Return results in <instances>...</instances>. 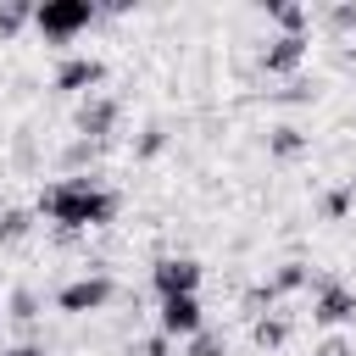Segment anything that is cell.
I'll use <instances>...</instances> for the list:
<instances>
[{
    "instance_id": "cell-1",
    "label": "cell",
    "mask_w": 356,
    "mask_h": 356,
    "mask_svg": "<svg viewBox=\"0 0 356 356\" xmlns=\"http://www.w3.org/2000/svg\"><path fill=\"white\" fill-rule=\"evenodd\" d=\"M33 211H39L44 222H56V228L83 234V228H106V222H117L122 195L106 189L100 178H83V172H78V178H56V184H44L39 200H33Z\"/></svg>"
},
{
    "instance_id": "cell-2",
    "label": "cell",
    "mask_w": 356,
    "mask_h": 356,
    "mask_svg": "<svg viewBox=\"0 0 356 356\" xmlns=\"http://www.w3.org/2000/svg\"><path fill=\"white\" fill-rule=\"evenodd\" d=\"M95 17H100V6H95V0H44V6H33V28H39L50 44L78 39Z\"/></svg>"
},
{
    "instance_id": "cell-3",
    "label": "cell",
    "mask_w": 356,
    "mask_h": 356,
    "mask_svg": "<svg viewBox=\"0 0 356 356\" xmlns=\"http://www.w3.org/2000/svg\"><path fill=\"white\" fill-rule=\"evenodd\" d=\"M111 300H117V278H111L106 267H95V273H83V278H72V284H61V289H56V306H61L67 317L106 312Z\"/></svg>"
},
{
    "instance_id": "cell-4",
    "label": "cell",
    "mask_w": 356,
    "mask_h": 356,
    "mask_svg": "<svg viewBox=\"0 0 356 356\" xmlns=\"http://www.w3.org/2000/svg\"><path fill=\"white\" fill-rule=\"evenodd\" d=\"M117 117H122V100H117V95H83L78 111H72V128H78V139H89V145H106V139L117 134Z\"/></svg>"
},
{
    "instance_id": "cell-5",
    "label": "cell",
    "mask_w": 356,
    "mask_h": 356,
    "mask_svg": "<svg viewBox=\"0 0 356 356\" xmlns=\"http://www.w3.org/2000/svg\"><path fill=\"white\" fill-rule=\"evenodd\" d=\"M200 278H206V267H200L195 256H161V261L150 267V284H156L161 300H172V295H195Z\"/></svg>"
},
{
    "instance_id": "cell-6",
    "label": "cell",
    "mask_w": 356,
    "mask_h": 356,
    "mask_svg": "<svg viewBox=\"0 0 356 356\" xmlns=\"http://www.w3.org/2000/svg\"><path fill=\"white\" fill-rule=\"evenodd\" d=\"M312 323H323V328L356 323V289H350V284H339V278H317V295H312Z\"/></svg>"
},
{
    "instance_id": "cell-7",
    "label": "cell",
    "mask_w": 356,
    "mask_h": 356,
    "mask_svg": "<svg viewBox=\"0 0 356 356\" xmlns=\"http://www.w3.org/2000/svg\"><path fill=\"white\" fill-rule=\"evenodd\" d=\"M100 83H106V61L100 56H67L56 67V89L61 95H100Z\"/></svg>"
},
{
    "instance_id": "cell-8",
    "label": "cell",
    "mask_w": 356,
    "mask_h": 356,
    "mask_svg": "<svg viewBox=\"0 0 356 356\" xmlns=\"http://www.w3.org/2000/svg\"><path fill=\"white\" fill-rule=\"evenodd\" d=\"M161 334L167 339H195L200 328H206V317H200V300L195 295H172V300H161Z\"/></svg>"
},
{
    "instance_id": "cell-9",
    "label": "cell",
    "mask_w": 356,
    "mask_h": 356,
    "mask_svg": "<svg viewBox=\"0 0 356 356\" xmlns=\"http://www.w3.org/2000/svg\"><path fill=\"white\" fill-rule=\"evenodd\" d=\"M300 61H306V33H278L261 44V72H273V78L300 72Z\"/></svg>"
},
{
    "instance_id": "cell-10",
    "label": "cell",
    "mask_w": 356,
    "mask_h": 356,
    "mask_svg": "<svg viewBox=\"0 0 356 356\" xmlns=\"http://www.w3.org/2000/svg\"><path fill=\"white\" fill-rule=\"evenodd\" d=\"M289 334H295V323H289V317H278V312H267V317H256V323H250L256 350H284V345H289Z\"/></svg>"
},
{
    "instance_id": "cell-11",
    "label": "cell",
    "mask_w": 356,
    "mask_h": 356,
    "mask_svg": "<svg viewBox=\"0 0 356 356\" xmlns=\"http://www.w3.org/2000/svg\"><path fill=\"white\" fill-rule=\"evenodd\" d=\"M306 284H312V267H306V261H278V267L267 273L273 300H284V295H295V289H306Z\"/></svg>"
},
{
    "instance_id": "cell-12",
    "label": "cell",
    "mask_w": 356,
    "mask_h": 356,
    "mask_svg": "<svg viewBox=\"0 0 356 356\" xmlns=\"http://www.w3.org/2000/svg\"><path fill=\"white\" fill-rule=\"evenodd\" d=\"M33 222H39V211H28V206H6V211H0V245H22V239L33 234Z\"/></svg>"
},
{
    "instance_id": "cell-13",
    "label": "cell",
    "mask_w": 356,
    "mask_h": 356,
    "mask_svg": "<svg viewBox=\"0 0 356 356\" xmlns=\"http://www.w3.org/2000/svg\"><path fill=\"white\" fill-rule=\"evenodd\" d=\"M261 11H267L284 33H306V22H312V11H306V6H295V0H261Z\"/></svg>"
},
{
    "instance_id": "cell-14",
    "label": "cell",
    "mask_w": 356,
    "mask_h": 356,
    "mask_svg": "<svg viewBox=\"0 0 356 356\" xmlns=\"http://www.w3.org/2000/svg\"><path fill=\"white\" fill-rule=\"evenodd\" d=\"M39 312H44V306H39V295H33L28 284H17V289H11V300H6V317H11V323H22V328H33V323H39Z\"/></svg>"
},
{
    "instance_id": "cell-15",
    "label": "cell",
    "mask_w": 356,
    "mask_h": 356,
    "mask_svg": "<svg viewBox=\"0 0 356 356\" xmlns=\"http://www.w3.org/2000/svg\"><path fill=\"white\" fill-rule=\"evenodd\" d=\"M267 150H273L278 161H295V156L306 150V134H300L295 122H284V128H273V134H267Z\"/></svg>"
},
{
    "instance_id": "cell-16",
    "label": "cell",
    "mask_w": 356,
    "mask_h": 356,
    "mask_svg": "<svg viewBox=\"0 0 356 356\" xmlns=\"http://www.w3.org/2000/svg\"><path fill=\"white\" fill-rule=\"evenodd\" d=\"M28 22H33V6H28V0H6V6H0V39H17Z\"/></svg>"
},
{
    "instance_id": "cell-17",
    "label": "cell",
    "mask_w": 356,
    "mask_h": 356,
    "mask_svg": "<svg viewBox=\"0 0 356 356\" xmlns=\"http://www.w3.org/2000/svg\"><path fill=\"white\" fill-rule=\"evenodd\" d=\"M161 150H167V128H161V122H150V128L134 139V156H139V161H156Z\"/></svg>"
},
{
    "instance_id": "cell-18",
    "label": "cell",
    "mask_w": 356,
    "mask_h": 356,
    "mask_svg": "<svg viewBox=\"0 0 356 356\" xmlns=\"http://www.w3.org/2000/svg\"><path fill=\"white\" fill-rule=\"evenodd\" d=\"M350 200H356V184H339V189H328V195H323V217H328V222H339V217L350 211Z\"/></svg>"
},
{
    "instance_id": "cell-19",
    "label": "cell",
    "mask_w": 356,
    "mask_h": 356,
    "mask_svg": "<svg viewBox=\"0 0 356 356\" xmlns=\"http://www.w3.org/2000/svg\"><path fill=\"white\" fill-rule=\"evenodd\" d=\"M323 28L328 33H356V6H328L323 11Z\"/></svg>"
},
{
    "instance_id": "cell-20",
    "label": "cell",
    "mask_w": 356,
    "mask_h": 356,
    "mask_svg": "<svg viewBox=\"0 0 356 356\" xmlns=\"http://www.w3.org/2000/svg\"><path fill=\"white\" fill-rule=\"evenodd\" d=\"M184 356H222V334H211V328H200L195 339H184Z\"/></svg>"
},
{
    "instance_id": "cell-21",
    "label": "cell",
    "mask_w": 356,
    "mask_h": 356,
    "mask_svg": "<svg viewBox=\"0 0 356 356\" xmlns=\"http://www.w3.org/2000/svg\"><path fill=\"white\" fill-rule=\"evenodd\" d=\"M95 150H100V145H89V139H72V145H67V156H61V161H67V172L78 178V167H83V161H89Z\"/></svg>"
},
{
    "instance_id": "cell-22",
    "label": "cell",
    "mask_w": 356,
    "mask_h": 356,
    "mask_svg": "<svg viewBox=\"0 0 356 356\" xmlns=\"http://www.w3.org/2000/svg\"><path fill=\"white\" fill-rule=\"evenodd\" d=\"M128 356H178V350H172V339H167V334H150V339H139Z\"/></svg>"
},
{
    "instance_id": "cell-23",
    "label": "cell",
    "mask_w": 356,
    "mask_h": 356,
    "mask_svg": "<svg viewBox=\"0 0 356 356\" xmlns=\"http://www.w3.org/2000/svg\"><path fill=\"white\" fill-rule=\"evenodd\" d=\"M312 356H356V345H350L345 334H328V339H323V345H317Z\"/></svg>"
},
{
    "instance_id": "cell-24",
    "label": "cell",
    "mask_w": 356,
    "mask_h": 356,
    "mask_svg": "<svg viewBox=\"0 0 356 356\" xmlns=\"http://www.w3.org/2000/svg\"><path fill=\"white\" fill-rule=\"evenodd\" d=\"M273 100H278V106H306V100H312V89H306V83H289V89H278Z\"/></svg>"
},
{
    "instance_id": "cell-25",
    "label": "cell",
    "mask_w": 356,
    "mask_h": 356,
    "mask_svg": "<svg viewBox=\"0 0 356 356\" xmlns=\"http://www.w3.org/2000/svg\"><path fill=\"white\" fill-rule=\"evenodd\" d=\"M0 356H44V345H33V339H22V345H11V350H0Z\"/></svg>"
}]
</instances>
